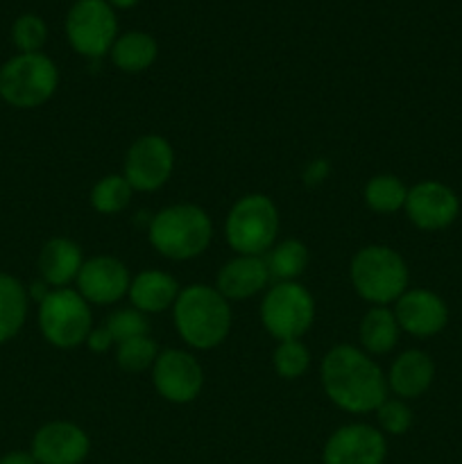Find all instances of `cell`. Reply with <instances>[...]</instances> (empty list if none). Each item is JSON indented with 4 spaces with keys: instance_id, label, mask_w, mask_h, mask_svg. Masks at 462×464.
Masks as SVG:
<instances>
[{
    "instance_id": "1",
    "label": "cell",
    "mask_w": 462,
    "mask_h": 464,
    "mask_svg": "<svg viewBox=\"0 0 462 464\" xmlns=\"http://www.w3.org/2000/svg\"><path fill=\"white\" fill-rule=\"evenodd\" d=\"M322 388L342 411L376 412L388 399V379L380 367L353 344H338L322 361Z\"/></svg>"
},
{
    "instance_id": "2",
    "label": "cell",
    "mask_w": 462,
    "mask_h": 464,
    "mask_svg": "<svg viewBox=\"0 0 462 464\" xmlns=\"http://www.w3.org/2000/svg\"><path fill=\"white\" fill-rule=\"evenodd\" d=\"M172 317L179 338L199 352L222 344L231 331L229 299L207 284L181 288L172 306Z\"/></svg>"
},
{
    "instance_id": "3",
    "label": "cell",
    "mask_w": 462,
    "mask_h": 464,
    "mask_svg": "<svg viewBox=\"0 0 462 464\" xmlns=\"http://www.w3.org/2000/svg\"><path fill=\"white\" fill-rule=\"evenodd\" d=\"M149 243L170 261H190L207 252L213 238V222L202 207L172 204L149 220Z\"/></svg>"
},
{
    "instance_id": "4",
    "label": "cell",
    "mask_w": 462,
    "mask_h": 464,
    "mask_svg": "<svg viewBox=\"0 0 462 464\" xmlns=\"http://www.w3.org/2000/svg\"><path fill=\"white\" fill-rule=\"evenodd\" d=\"M351 285L365 302L390 306L410 288L408 263L388 245H367L358 249L349 266Z\"/></svg>"
},
{
    "instance_id": "5",
    "label": "cell",
    "mask_w": 462,
    "mask_h": 464,
    "mask_svg": "<svg viewBox=\"0 0 462 464\" xmlns=\"http://www.w3.org/2000/svg\"><path fill=\"white\" fill-rule=\"evenodd\" d=\"M59 86V68L43 53H18L0 66V100L14 109H36Z\"/></svg>"
},
{
    "instance_id": "6",
    "label": "cell",
    "mask_w": 462,
    "mask_h": 464,
    "mask_svg": "<svg viewBox=\"0 0 462 464\" xmlns=\"http://www.w3.org/2000/svg\"><path fill=\"white\" fill-rule=\"evenodd\" d=\"M279 208L267 195H243L225 220V238L236 254L265 256L279 236Z\"/></svg>"
},
{
    "instance_id": "7",
    "label": "cell",
    "mask_w": 462,
    "mask_h": 464,
    "mask_svg": "<svg viewBox=\"0 0 462 464\" xmlns=\"http://www.w3.org/2000/svg\"><path fill=\"white\" fill-rule=\"evenodd\" d=\"M39 329L53 347L77 349L93 329L89 302L72 288L50 290L39 302Z\"/></svg>"
},
{
    "instance_id": "8",
    "label": "cell",
    "mask_w": 462,
    "mask_h": 464,
    "mask_svg": "<svg viewBox=\"0 0 462 464\" xmlns=\"http://www.w3.org/2000/svg\"><path fill=\"white\" fill-rule=\"evenodd\" d=\"M315 320V299L297 281H276L261 302L263 329L276 338L302 340Z\"/></svg>"
},
{
    "instance_id": "9",
    "label": "cell",
    "mask_w": 462,
    "mask_h": 464,
    "mask_svg": "<svg viewBox=\"0 0 462 464\" xmlns=\"http://www.w3.org/2000/svg\"><path fill=\"white\" fill-rule=\"evenodd\" d=\"M66 39L82 57H104L118 39L116 9L107 0H75L66 14Z\"/></svg>"
},
{
    "instance_id": "10",
    "label": "cell",
    "mask_w": 462,
    "mask_h": 464,
    "mask_svg": "<svg viewBox=\"0 0 462 464\" xmlns=\"http://www.w3.org/2000/svg\"><path fill=\"white\" fill-rule=\"evenodd\" d=\"M175 170V150L163 136L145 134L130 145L125 157V177L140 193L159 190Z\"/></svg>"
},
{
    "instance_id": "11",
    "label": "cell",
    "mask_w": 462,
    "mask_h": 464,
    "mask_svg": "<svg viewBox=\"0 0 462 464\" xmlns=\"http://www.w3.org/2000/svg\"><path fill=\"white\" fill-rule=\"evenodd\" d=\"M403 211L417 229L442 231L460 216V198L451 186L438 179H424L408 188Z\"/></svg>"
},
{
    "instance_id": "12",
    "label": "cell",
    "mask_w": 462,
    "mask_h": 464,
    "mask_svg": "<svg viewBox=\"0 0 462 464\" xmlns=\"http://www.w3.org/2000/svg\"><path fill=\"white\" fill-rule=\"evenodd\" d=\"M154 390L170 403H190L199 397L204 385L202 365L184 349L159 352L152 365Z\"/></svg>"
},
{
    "instance_id": "13",
    "label": "cell",
    "mask_w": 462,
    "mask_h": 464,
    "mask_svg": "<svg viewBox=\"0 0 462 464\" xmlns=\"http://www.w3.org/2000/svg\"><path fill=\"white\" fill-rule=\"evenodd\" d=\"M388 442L370 424H349L335 430L324 444V464H383Z\"/></svg>"
},
{
    "instance_id": "14",
    "label": "cell",
    "mask_w": 462,
    "mask_h": 464,
    "mask_svg": "<svg viewBox=\"0 0 462 464\" xmlns=\"http://www.w3.org/2000/svg\"><path fill=\"white\" fill-rule=\"evenodd\" d=\"M399 329L415 338H433L448 324V306L438 293L428 288H408L394 302Z\"/></svg>"
},
{
    "instance_id": "15",
    "label": "cell",
    "mask_w": 462,
    "mask_h": 464,
    "mask_svg": "<svg viewBox=\"0 0 462 464\" xmlns=\"http://www.w3.org/2000/svg\"><path fill=\"white\" fill-rule=\"evenodd\" d=\"M91 451L89 435L72 421H48L32 438L36 464H82Z\"/></svg>"
},
{
    "instance_id": "16",
    "label": "cell",
    "mask_w": 462,
    "mask_h": 464,
    "mask_svg": "<svg viewBox=\"0 0 462 464\" xmlns=\"http://www.w3.org/2000/svg\"><path fill=\"white\" fill-rule=\"evenodd\" d=\"M77 293L89 304L109 306L130 293L131 276L122 261L113 256H93L84 261L77 275Z\"/></svg>"
},
{
    "instance_id": "17",
    "label": "cell",
    "mask_w": 462,
    "mask_h": 464,
    "mask_svg": "<svg viewBox=\"0 0 462 464\" xmlns=\"http://www.w3.org/2000/svg\"><path fill=\"white\" fill-rule=\"evenodd\" d=\"M270 281L267 263L263 256H245L238 254L226 261L217 272V293L225 299H247L263 293Z\"/></svg>"
},
{
    "instance_id": "18",
    "label": "cell",
    "mask_w": 462,
    "mask_h": 464,
    "mask_svg": "<svg viewBox=\"0 0 462 464\" xmlns=\"http://www.w3.org/2000/svg\"><path fill=\"white\" fill-rule=\"evenodd\" d=\"M385 379H388V390H392L397 399L403 401L417 399L433 385L435 362L421 349H408L397 356Z\"/></svg>"
},
{
    "instance_id": "19",
    "label": "cell",
    "mask_w": 462,
    "mask_h": 464,
    "mask_svg": "<svg viewBox=\"0 0 462 464\" xmlns=\"http://www.w3.org/2000/svg\"><path fill=\"white\" fill-rule=\"evenodd\" d=\"M82 266H84V254L72 240L57 236L41 247L39 275L48 288H68L72 281H77Z\"/></svg>"
},
{
    "instance_id": "20",
    "label": "cell",
    "mask_w": 462,
    "mask_h": 464,
    "mask_svg": "<svg viewBox=\"0 0 462 464\" xmlns=\"http://www.w3.org/2000/svg\"><path fill=\"white\" fill-rule=\"evenodd\" d=\"M179 284L175 276L161 270H145L130 284V302L140 313H161L175 306L179 297Z\"/></svg>"
},
{
    "instance_id": "21",
    "label": "cell",
    "mask_w": 462,
    "mask_h": 464,
    "mask_svg": "<svg viewBox=\"0 0 462 464\" xmlns=\"http://www.w3.org/2000/svg\"><path fill=\"white\" fill-rule=\"evenodd\" d=\"M113 66L122 72H143L157 62L159 44L152 34L140 30H130L125 34H118L109 50Z\"/></svg>"
},
{
    "instance_id": "22",
    "label": "cell",
    "mask_w": 462,
    "mask_h": 464,
    "mask_svg": "<svg viewBox=\"0 0 462 464\" xmlns=\"http://www.w3.org/2000/svg\"><path fill=\"white\" fill-rule=\"evenodd\" d=\"M30 293L14 275L0 272V344L16 338L25 326Z\"/></svg>"
},
{
    "instance_id": "23",
    "label": "cell",
    "mask_w": 462,
    "mask_h": 464,
    "mask_svg": "<svg viewBox=\"0 0 462 464\" xmlns=\"http://www.w3.org/2000/svg\"><path fill=\"white\" fill-rule=\"evenodd\" d=\"M399 322L388 306H371L361 322V344L370 353H388L399 343Z\"/></svg>"
},
{
    "instance_id": "24",
    "label": "cell",
    "mask_w": 462,
    "mask_h": 464,
    "mask_svg": "<svg viewBox=\"0 0 462 464\" xmlns=\"http://www.w3.org/2000/svg\"><path fill=\"white\" fill-rule=\"evenodd\" d=\"M270 279L276 281H297L308 266V249L302 240H281L267 249L265 256Z\"/></svg>"
},
{
    "instance_id": "25",
    "label": "cell",
    "mask_w": 462,
    "mask_h": 464,
    "mask_svg": "<svg viewBox=\"0 0 462 464\" xmlns=\"http://www.w3.org/2000/svg\"><path fill=\"white\" fill-rule=\"evenodd\" d=\"M408 186L394 175H376L365 186V202L374 213H394L406 207Z\"/></svg>"
},
{
    "instance_id": "26",
    "label": "cell",
    "mask_w": 462,
    "mask_h": 464,
    "mask_svg": "<svg viewBox=\"0 0 462 464\" xmlns=\"http://www.w3.org/2000/svg\"><path fill=\"white\" fill-rule=\"evenodd\" d=\"M134 188L130 181L122 175H104L102 179L95 181L93 190H91V207L102 216H113L127 208L131 202Z\"/></svg>"
},
{
    "instance_id": "27",
    "label": "cell",
    "mask_w": 462,
    "mask_h": 464,
    "mask_svg": "<svg viewBox=\"0 0 462 464\" xmlns=\"http://www.w3.org/2000/svg\"><path fill=\"white\" fill-rule=\"evenodd\" d=\"M157 356H159V344L154 343V338L149 334L116 344V362L118 367L125 372L152 370Z\"/></svg>"
},
{
    "instance_id": "28",
    "label": "cell",
    "mask_w": 462,
    "mask_h": 464,
    "mask_svg": "<svg viewBox=\"0 0 462 464\" xmlns=\"http://www.w3.org/2000/svg\"><path fill=\"white\" fill-rule=\"evenodd\" d=\"M272 362H274V370L281 379L293 381L299 379L308 370L311 352H308L302 340H284V343L276 344Z\"/></svg>"
},
{
    "instance_id": "29",
    "label": "cell",
    "mask_w": 462,
    "mask_h": 464,
    "mask_svg": "<svg viewBox=\"0 0 462 464\" xmlns=\"http://www.w3.org/2000/svg\"><path fill=\"white\" fill-rule=\"evenodd\" d=\"M12 41L18 53H41L48 41V25L36 14H21L12 25Z\"/></svg>"
},
{
    "instance_id": "30",
    "label": "cell",
    "mask_w": 462,
    "mask_h": 464,
    "mask_svg": "<svg viewBox=\"0 0 462 464\" xmlns=\"http://www.w3.org/2000/svg\"><path fill=\"white\" fill-rule=\"evenodd\" d=\"M104 326H107L109 334L113 335L116 344L125 343V340H131V338H139V335L149 334L148 315L140 311H136L134 306L118 308V311H113L111 315L107 317V322H104Z\"/></svg>"
},
{
    "instance_id": "31",
    "label": "cell",
    "mask_w": 462,
    "mask_h": 464,
    "mask_svg": "<svg viewBox=\"0 0 462 464\" xmlns=\"http://www.w3.org/2000/svg\"><path fill=\"white\" fill-rule=\"evenodd\" d=\"M376 417L380 429L390 435H403L412 426V411L403 399H385L376 408Z\"/></svg>"
},
{
    "instance_id": "32",
    "label": "cell",
    "mask_w": 462,
    "mask_h": 464,
    "mask_svg": "<svg viewBox=\"0 0 462 464\" xmlns=\"http://www.w3.org/2000/svg\"><path fill=\"white\" fill-rule=\"evenodd\" d=\"M86 347L95 353H104L111 347H116V340H113V335L109 334L107 326H93L89 338H86Z\"/></svg>"
},
{
    "instance_id": "33",
    "label": "cell",
    "mask_w": 462,
    "mask_h": 464,
    "mask_svg": "<svg viewBox=\"0 0 462 464\" xmlns=\"http://www.w3.org/2000/svg\"><path fill=\"white\" fill-rule=\"evenodd\" d=\"M0 464H36L30 451H9L0 458Z\"/></svg>"
},
{
    "instance_id": "34",
    "label": "cell",
    "mask_w": 462,
    "mask_h": 464,
    "mask_svg": "<svg viewBox=\"0 0 462 464\" xmlns=\"http://www.w3.org/2000/svg\"><path fill=\"white\" fill-rule=\"evenodd\" d=\"M113 9H131L140 3V0H107Z\"/></svg>"
}]
</instances>
